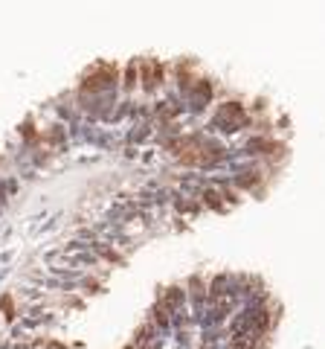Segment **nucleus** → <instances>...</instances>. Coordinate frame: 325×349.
I'll list each match as a JSON object with an SVG mask.
<instances>
[{
	"mask_svg": "<svg viewBox=\"0 0 325 349\" xmlns=\"http://www.w3.org/2000/svg\"><path fill=\"white\" fill-rule=\"evenodd\" d=\"M113 94L116 91V70L113 67H102L99 73L93 76H87V82H84V94L96 96V94Z\"/></svg>",
	"mask_w": 325,
	"mask_h": 349,
	"instance_id": "f257e3e1",
	"label": "nucleus"
},
{
	"mask_svg": "<svg viewBox=\"0 0 325 349\" xmlns=\"http://www.w3.org/2000/svg\"><path fill=\"white\" fill-rule=\"evenodd\" d=\"M174 207H177L180 213H186V216H195V213H197V204L192 201V198L180 195V192H174Z\"/></svg>",
	"mask_w": 325,
	"mask_h": 349,
	"instance_id": "423d86ee",
	"label": "nucleus"
},
{
	"mask_svg": "<svg viewBox=\"0 0 325 349\" xmlns=\"http://www.w3.org/2000/svg\"><path fill=\"white\" fill-rule=\"evenodd\" d=\"M209 96H212L209 82H197V85H195V94H189V108H192V111H200V108L209 102Z\"/></svg>",
	"mask_w": 325,
	"mask_h": 349,
	"instance_id": "7ed1b4c3",
	"label": "nucleus"
},
{
	"mask_svg": "<svg viewBox=\"0 0 325 349\" xmlns=\"http://www.w3.org/2000/svg\"><path fill=\"white\" fill-rule=\"evenodd\" d=\"M183 303H186V291L183 288H168L165 297L160 300V309L162 312H177V309H183Z\"/></svg>",
	"mask_w": 325,
	"mask_h": 349,
	"instance_id": "f03ea898",
	"label": "nucleus"
},
{
	"mask_svg": "<svg viewBox=\"0 0 325 349\" xmlns=\"http://www.w3.org/2000/svg\"><path fill=\"white\" fill-rule=\"evenodd\" d=\"M148 134H151V123H145V126H136L134 131H131V140H134V143H139V140H145Z\"/></svg>",
	"mask_w": 325,
	"mask_h": 349,
	"instance_id": "0eeeda50",
	"label": "nucleus"
},
{
	"mask_svg": "<svg viewBox=\"0 0 325 349\" xmlns=\"http://www.w3.org/2000/svg\"><path fill=\"white\" fill-rule=\"evenodd\" d=\"M90 248H93V254H96V256H102V259H108V262H122V256L116 254L113 248H108L105 242H93Z\"/></svg>",
	"mask_w": 325,
	"mask_h": 349,
	"instance_id": "39448f33",
	"label": "nucleus"
},
{
	"mask_svg": "<svg viewBox=\"0 0 325 349\" xmlns=\"http://www.w3.org/2000/svg\"><path fill=\"white\" fill-rule=\"evenodd\" d=\"M3 349H24L21 344H12V347H3Z\"/></svg>",
	"mask_w": 325,
	"mask_h": 349,
	"instance_id": "6e6552de",
	"label": "nucleus"
},
{
	"mask_svg": "<svg viewBox=\"0 0 325 349\" xmlns=\"http://www.w3.org/2000/svg\"><path fill=\"white\" fill-rule=\"evenodd\" d=\"M229 283H232V277H229V274H218V277L212 280V286H209V294H212L215 300L227 297V294H229Z\"/></svg>",
	"mask_w": 325,
	"mask_h": 349,
	"instance_id": "20e7f679",
	"label": "nucleus"
}]
</instances>
